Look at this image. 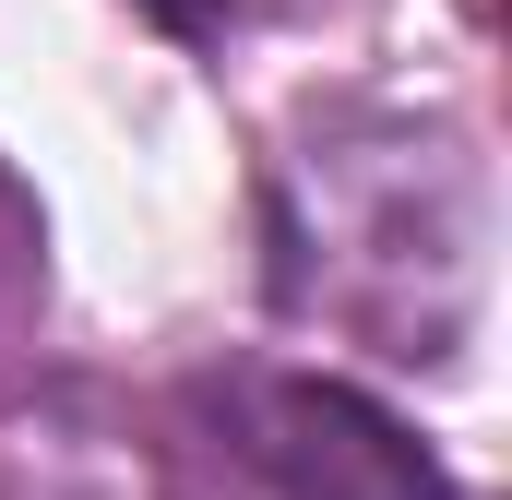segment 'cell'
<instances>
[{
  "instance_id": "obj_1",
  "label": "cell",
  "mask_w": 512,
  "mask_h": 500,
  "mask_svg": "<svg viewBox=\"0 0 512 500\" xmlns=\"http://www.w3.org/2000/svg\"><path fill=\"white\" fill-rule=\"evenodd\" d=\"M274 310L441 370L489 310V155L441 108H322L274 155Z\"/></svg>"
},
{
  "instance_id": "obj_2",
  "label": "cell",
  "mask_w": 512,
  "mask_h": 500,
  "mask_svg": "<svg viewBox=\"0 0 512 500\" xmlns=\"http://www.w3.org/2000/svg\"><path fill=\"white\" fill-rule=\"evenodd\" d=\"M203 417L227 441V465L262 500H453L441 453L393 417L382 393L334 370H286V358H239L203 381Z\"/></svg>"
},
{
  "instance_id": "obj_3",
  "label": "cell",
  "mask_w": 512,
  "mask_h": 500,
  "mask_svg": "<svg viewBox=\"0 0 512 500\" xmlns=\"http://www.w3.org/2000/svg\"><path fill=\"white\" fill-rule=\"evenodd\" d=\"M143 12H155V24H179V36H203V48H215V36H251L262 12H286V0H143Z\"/></svg>"
},
{
  "instance_id": "obj_4",
  "label": "cell",
  "mask_w": 512,
  "mask_h": 500,
  "mask_svg": "<svg viewBox=\"0 0 512 500\" xmlns=\"http://www.w3.org/2000/svg\"><path fill=\"white\" fill-rule=\"evenodd\" d=\"M12 250H24V227H12V203H0V298H12Z\"/></svg>"
}]
</instances>
